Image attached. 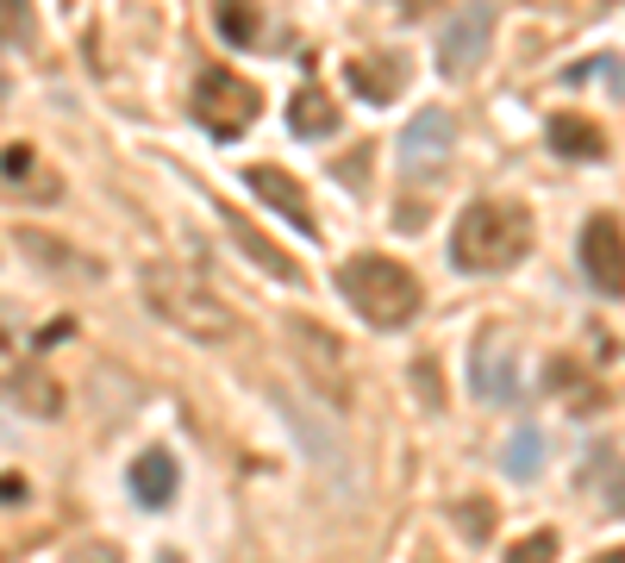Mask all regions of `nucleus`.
Masks as SVG:
<instances>
[{
    "label": "nucleus",
    "instance_id": "1",
    "mask_svg": "<svg viewBox=\"0 0 625 563\" xmlns=\"http://www.w3.org/2000/svg\"><path fill=\"white\" fill-rule=\"evenodd\" d=\"M138 295H145V308L163 326H175L195 345H225L238 333V313L225 308V295L200 270H188V263H145L138 270Z\"/></svg>",
    "mask_w": 625,
    "mask_h": 563
},
{
    "label": "nucleus",
    "instance_id": "2",
    "mask_svg": "<svg viewBox=\"0 0 625 563\" xmlns=\"http://www.w3.org/2000/svg\"><path fill=\"white\" fill-rule=\"evenodd\" d=\"M532 251V213L507 195H482L457 213V232H450V263L463 276H500L513 270L520 257Z\"/></svg>",
    "mask_w": 625,
    "mask_h": 563
},
{
    "label": "nucleus",
    "instance_id": "3",
    "mask_svg": "<svg viewBox=\"0 0 625 563\" xmlns=\"http://www.w3.org/2000/svg\"><path fill=\"white\" fill-rule=\"evenodd\" d=\"M338 295L350 301V313L375 326V333H400V326H413L425 308V288L420 276L388 251H363V257H345V270H338Z\"/></svg>",
    "mask_w": 625,
    "mask_h": 563
},
{
    "label": "nucleus",
    "instance_id": "4",
    "mask_svg": "<svg viewBox=\"0 0 625 563\" xmlns=\"http://www.w3.org/2000/svg\"><path fill=\"white\" fill-rule=\"evenodd\" d=\"M282 326H288V351L307 370V383L320 388V401H332V408L345 413L357 401V376H350V358H345V345H338V333L320 326V320H307V313H288Z\"/></svg>",
    "mask_w": 625,
    "mask_h": 563
},
{
    "label": "nucleus",
    "instance_id": "5",
    "mask_svg": "<svg viewBox=\"0 0 625 563\" xmlns=\"http://www.w3.org/2000/svg\"><path fill=\"white\" fill-rule=\"evenodd\" d=\"M0 395L20 413H32V420H57L63 413V383L38 363V345L13 338L7 326H0Z\"/></svg>",
    "mask_w": 625,
    "mask_h": 563
},
{
    "label": "nucleus",
    "instance_id": "6",
    "mask_svg": "<svg viewBox=\"0 0 625 563\" xmlns=\"http://www.w3.org/2000/svg\"><path fill=\"white\" fill-rule=\"evenodd\" d=\"M457 157V120L450 107H425L400 132V182H438Z\"/></svg>",
    "mask_w": 625,
    "mask_h": 563
},
{
    "label": "nucleus",
    "instance_id": "7",
    "mask_svg": "<svg viewBox=\"0 0 625 563\" xmlns=\"http://www.w3.org/2000/svg\"><path fill=\"white\" fill-rule=\"evenodd\" d=\"M195 113L207 132H220V138H238V132L263 113V95L250 88L245 76H225V70H200L195 82Z\"/></svg>",
    "mask_w": 625,
    "mask_h": 563
},
{
    "label": "nucleus",
    "instance_id": "8",
    "mask_svg": "<svg viewBox=\"0 0 625 563\" xmlns=\"http://www.w3.org/2000/svg\"><path fill=\"white\" fill-rule=\"evenodd\" d=\"M575 257H582V276H588V288H595V295L625 301V226L613 220V213H595V220L582 226Z\"/></svg>",
    "mask_w": 625,
    "mask_h": 563
},
{
    "label": "nucleus",
    "instance_id": "9",
    "mask_svg": "<svg viewBox=\"0 0 625 563\" xmlns=\"http://www.w3.org/2000/svg\"><path fill=\"white\" fill-rule=\"evenodd\" d=\"M495 20H500L495 0H463V7L450 13V26L438 32V70H445V76H470L475 63L488 57Z\"/></svg>",
    "mask_w": 625,
    "mask_h": 563
},
{
    "label": "nucleus",
    "instance_id": "10",
    "mask_svg": "<svg viewBox=\"0 0 625 563\" xmlns=\"http://www.w3.org/2000/svg\"><path fill=\"white\" fill-rule=\"evenodd\" d=\"M470 395L482 408H513L520 401V351L507 333H482L470 345Z\"/></svg>",
    "mask_w": 625,
    "mask_h": 563
},
{
    "label": "nucleus",
    "instance_id": "11",
    "mask_svg": "<svg viewBox=\"0 0 625 563\" xmlns=\"http://www.w3.org/2000/svg\"><path fill=\"white\" fill-rule=\"evenodd\" d=\"M275 408H282V420L295 426L300 451H307V463L313 470H325L338 488H350V458H345V438H338V426L325 420V408H307V401H295V395H275Z\"/></svg>",
    "mask_w": 625,
    "mask_h": 563
},
{
    "label": "nucleus",
    "instance_id": "12",
    "mask_svg": "<svg viewBox=\"0 0 625 563\" xmlns=\"http://www.w3.org/2000/svg\"><path fill=\"white\" fill-rule=\"evenodd\" d=\"M245 182L257 188V195H263V207H275V213H282V220H288L295 232H307V238L320 232L313 207H307V188H300V182L288 176V170H275V163H250V170H245Z\"/></svg>",
    "mask_w": 625,
    "mask_h": 563
},
{
    "label": "nucleus",
    "instance_id": "13",
    "mask_svg": "<svg viewBox=\"0 0 625 563\" xmlns=\"http://www.w3.org/2000/svg\"><path fill=\"white\" fill-rule=\"evenodd\" d=\"M20 251L38 263V270H50V276H63V282H100L107 270H100V257L88 251H75L70 238H57V232H20Z\"/></svg>",
    "mask_w": 625,
    "mask_h": 563
},
{
    "label": "nucleus",
    "instance_id": "14",
    "mask_svg": "<svg viewBox=\"0 0 625 563\" xmlns=\"http://www.w3.org/2000/svg\"><path fill=\"white\" fill-rule=\"evenodd\" d=\"M220 226L232 232V238H238V251H245L250 263H257V270H270V276H275V282H288V288L300 282V263H295L288 251H282V245H275V238H270L263 226H250V213H238V207H225V201H220Z\"/></svg>",
    "mask_w": 625,
    "mask_h": 563
},
{
    "label": "nucleus",
    "instance_id": "15",
    "mask_svg": "<svg viewBox=\"0 0 625 563\" xmlns=\"http://www.w3.org/2000/svg\"><path fill=\"white\" fill-rule=\"evenodd\" d=\"M175 488H182V470L163 445H145L138 458H132V495L145 501V508H170Z\"/></svg>",
    "mask_w": 625,
    "mask_h": 563
},
{
    "label": "nucleus",
    "instance_id": "16",
    "mask_svg": "<svg viewBox=\"0 0 625 563\" xmlns=\"http://www.w3.org/2000/svg\"><path fill=\"white\" fill-rule=\"evenodd\" d=\"M345 82L363 95L370 107H382V101H395L400 95V82H407V57H382V63H370V57H357L345 70Z\"/></svg>",
    "mask_w": 625,
    "mask_h": 563
},
{
    "label": "nucleus",
    "instance_id": "17",
    "mask_svg": "<svg viewBox=\"0 0 625 563\" xmlns=\"http://www.w3.org/2000/svg\"><path fill=\"white\" fill-rule=\"evenodd\" d=\"M288 126H295V138H332L338 132V101L325 88H295L288 95Z\"/></svg>",
    "mask_w": 625,
    "mask_h": 563
},
{
    "label": "nucleus",
    "instance_id": "18",
    "mask_svg": "<svg viewBox=\"0 0 625 563\" xmlns=\"http://www.w3.org/2000/svg\"><path fill=\"white\" fill-rule=\"evenodd\" d=\"M213 26L232 51H263V13L257 0H213Z\"/></svg>",
    "mask_w": 625,
    "mask_h": 563
},
{
    "label": "nucleus",
    "instance_id": "19",
    "mask_svg": "<svg viewBox=\"0 0 625 563\" xmlns=\"http://www.w3.org/2000/svg\"><path fill=\"white\" fill-rule=\"evenodd\" d=\"M550 151L595 163V157H607V138H600L595 120H582V113H557V120H550Z\"/></svg>",
    "mask_w": 625,
    "mask_h": 563
},
{
    "label": "nucleus",
    "instance_id": "20",
    "mask_svg": "<svg viewBox=\"0 0 625 563\" xmlns=\"http://www.w3.org/2000/svg\"><path fill=\"white\" fill-rule=\"evenodd\" d=\"M507 476H513V483H532V476H538V470H545V433H538V426H520V433L507 438Z\"/></svg>",
    "mask_w": 625,
    "mask_h": 563
},
{
    "label": "nucleus",
    "instance_id": "21",
    "mask_svg": "<svg viewBox=\"0 0 625 563\" xmlns=\"http://www.w3.org/2000/svg\"><path fill=\"white\" fill-rule=\"evenodd\" d=\"M0 45H32V0H0Z\"/></svg>",
    "mask_w": 625,
    "mask_h": 563
},
{
    "label": "nucleus",
    "instance_id": "22",
    "mask_svg": "<svg viewBox=\"0 0 625 563\" xmlns=\"http://www.w3.org/2000/svg\"><path fill=\"white\" fill-rule=\"evenodd\" d=\"M507 563H557V533H550V526H538L525 545H513V551H507Z\"/></svg>",
    "mask_w": 625,
    "mask_h": 563
},
{
    "label": "nucleus",
    "instance_id": "23",
    "mask_svg": "<svg viewBox=\"0 0 625 563\" xmlns=\"http://www.w3.org/2000/svg\"><path fill=\"white\" fill-rule=\"evenodd\" d=\"M457 526L470 538H488L495 533V508H488V501H463V508H457Z\"/></svg>",
    "mask_w": 625,
    "mask_h": 563
},
{
    "label": "nucleus",
    "instance_id": "24",
    "mask_svg": "<svg viewBox=\"0 0 625 563\" xmlns=\"http://www.w3.org/2000/svg\"><path fill=\"white\" fill-rule=\"evenodd\" d=\"M413 383H420V401H425V408H438V401H445V395H438V363H432V358L413 363Z\"/></svg>",
    "mask_w": 625,
    "mask_h": 563
},
{
    "label": "nucleus",
    "instance_id": "25",
    "mask_svg": "<svg viewBox=\"0 0 625 563\" xmlns=\"http://www.w3.org/2000/svg\"><path fill=\"white\" fill-rule=\"evenodd\" d=\"M25 495H32V488H25L20 476H0V508H13V501H25Z\"/></svg>",
    "mask_w": 625,
    "mask_h": 563
},
{
    "label": "nucleus",
    "instance_id": "26",
    "mask_svg": "<svg viewBox=\"0 0 625 563\" xmlns=\"http://www.w3.org/2000/svg\"><path fill=\"white\" fill-rule=\"evenodd\" d=\"M588 563H625V545H613V551H600V558H588Z\"/></svg>",
    "mask_w": 625,
    "mask_h": 563
},
{
    "label": "nucleus",
    "instance_id": "27",
    "mask_svg": "<svg viewBox=\"0 0 625 563\" xmlns=\"http://www.w3.org/2000/svg\"><path fill=\"white\" fill-rule=\"evenodd\" d=\"M157 563H182V558H175V551H163V558H157Z\"/></svg>",
    "mask_w": 625,
    "mask_h": 563
}]
</instances>
